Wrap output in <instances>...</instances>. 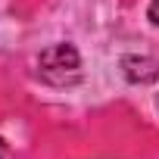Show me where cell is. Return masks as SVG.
Returning a JSON list of instances; mask_svg holds the SVG:
<instances>
[{
    "instance_id": "6da1fadb",
    "label": "cell",
    "mask_w": 159,
    "mask_h": 159,
    "mask_svg": "<svg viewBox=\"0 0 159 159\" xmlns=\"http://www.w3.org/2000/svg\"><path fill=\"white\" fill-rule=\"evenodd\" d=\"M38 75L50 84H72L81 75V59L72 44H53L38 56Z\"/></svg>"
},
{
    "instance_id": "7a4b0ae2",
    "label": "cell",
    "mask_w": 159,
    "mask_h": 159,
    "mask_svg": "<svg viewBox=\"0 0 159 159\" xmlns=\"http://www.w3.org/2000/svg\"><path fill=\"white\" fill-rule=\"evenodd\" d=\"M150 19L159 25V0H150Z\"/></svg>"
}]
</instances>
